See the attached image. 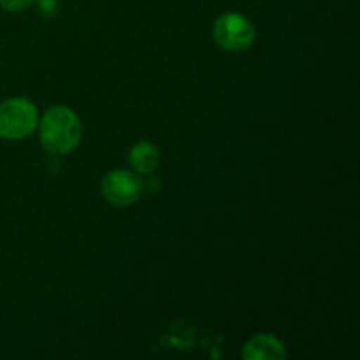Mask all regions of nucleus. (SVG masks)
Masks as SVG:
<instances>
[{
	"instance_id": "nucleus-1",
	"label": "nucleus",
	"mask_w": 360,
	"mask_h": 360,
	"mask_svg": "<svg viewBox=\"0 0 360 360\" xmlns=\"http://www.w3.org/2000/svg\"><path fill=\"white\" fill-rule=\"evenodd\" d=\"M39 141L48 153L67 155L74 151L83 137V125L76 112L67 105H53L39 120Z\"/></svg>"
},
{
	"instance_id": "nucleus-2",
	"label": "nucleus",
	"mask_w": 360,
	"mask_h": 360,
	"mask_svg": "<svg viewBox=\"0 0 360 360\" xmlns=\"http://www.w3.org/2000/svg\"><path fill=\"white\" fill-rule=\"evenodd\" d=\"M37 108L28 98L13 97L0 104V137L20 141L37 129Z\"/></svg>"
},
{
	"instance_id": "nucleus-3",
	"label": "nucleus",
	"mask_w": 360,
	"mask_h": 360,
	"mask_svg": "<svg viewBox=\"0 0 360 360\" xmlns=\"http://www.w3.org/2000/svg\"><path fill=\"white\" fill-rule=\"evenodd\" d=\"M257 32L252 21L239 13H225L213 25V39L227 51H243L255 42Z\"/></svg>"
},
{
	"instance_id": "nucleus-4",
	"label": "nucleus",
	"mask_w": 360,
	"mask_h": 360,
	"mask_svg": "<svg viewBox=\"0 0 360 360\" xmlns=\"http://www.w3.org/2000/svg\"><path fill=\"white\" fill-rule=\"evenodd\" d=\"M102 195L112 206L127 207L137 202L144 192V183L136 172L116 169L108 172L102 179Z\"/></svg>"
},
{
	"instance_id": "nucleus-5",
	"label": "nucleus",
	"mask_w": 360,
	"mask_h": 360,
	"mask_svg": "<svg viewBox=\"0 0 360 360\" xmlns=\"http://www.w3.org/2000/svg\"><path fill=\"white\" fill-rule=\"evenodd\" d=\"M241 357L245 360H283L287 359V348L273 334H257L246 341Z\"/></svg>"
},
{
	"instance_id": "nucleus-6",
	"label": "nucleus",
	"mask_w": 360,
	"mask_h": 360,
	"mask_svg": "<svg viewBox=\"0 0 360 360\" xmlns=\"http://www.w3.org/2000/svg\"><path fill=\"white\" fill-rule=\"evenodd\" d=\"M129 162L139 174H151L158 167L160 151L150 141H139L130 148Z\"/></svg>"
},
{
	"instance_id": "nucleus-7",
	"label": "nucleus",
	"mask_w": 360,
	"mask_h": 360,
	"mask_svg": "<svg viewBox=\"0 0 360 360\" xmlns=\"http://www.w3.org/2000/svg\"><path fill=\"white\" fill-rule=\"evenodd\" d=\"M37 4V9L42 16L46 18H51L58 13V0H34Z\"/></svg>"
},
{
	"instance_id": "nucleus-8",
	"label": "nucleus",
	"mask_w": 360,
	"mask_h": 360,
	"mask_svg": "<svg viewBox=\"0 0 360 360\" xmlns=\"http://www.w3.org/2000/svg\"><path fill=\"white\" fill-rule=\"evenodd\" d=\"M32 4H34V0H0V6L6 11H11V13H18V11L27 9Z\"/></svg>"
}]
</instances>
